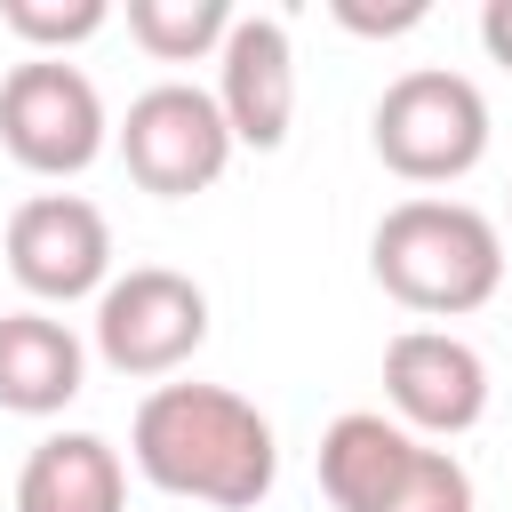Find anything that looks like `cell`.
Instances as JSON below:
<instances>
[{
    "mask_svg": "<svg viewBox=\"0 0 512 512\" xmlns=\"http://www.w3.org/2000/svg\"><path fill=\"white\" fill-rule=\"evenodd\" d=\"M208 344V288L168 264H128L96 296V360L112 376L160 384Z\"/></svg>",
    "mask_w": 512,
    "mask_h": 512,
    "instance_id": "obj_5",
    "label": "cell"
},
{
    "mask_svg": "<svg viewBox=\"0 0 512 512\" xmlns=\"http://www.w3.org/2000/svg\"><path fill=\"white\" fill-rule=\"evenodd\" d=\"M368 144L400 184H456L488 160V96L448 64H416L376 96Z\"/></svg>",
    "mask_w": 512,
    "mask_h": 512,
    "instance_id": "obj_4",
    "label": "cell"
},
{
    "mask_svg": "<svg viewBox=\"0 0 512 512\" xmlns=\"http://www.w3.org/2000/svg\"><path fill=\"white\" fill-rule=\"evenodd\" d=\"M384 400L416 440H456L488 416V360L448 328H400L384 344Z\"/></svg>",
    "mask_w": 512,
    "mask_h": 512,
    "instance_id": "obj_9",
    "label": "cell"
},
{
    "mask_svg": "<svg viewBox=\"0 0 512 512\" xmlns=\"http://www.w3.org/2000/svg\"><path fill=\"white\" fill-rule=\"evenodd\" d=\"M0 24H8L32 56H64V48L96 40V32L112 24V8H104V0H0Z\"/></svg>",
    "mask_w": 512,
    "mask_h": 512,
    "instance_id": "obj_14",
    "label": "cell"
},
{
    "mask_svg": "<svg viewBox=\"0 0 512 512\" xmlns=\"http://www.w3.org/2000/svg\"><path fill=\"white\" fill-rule=\"evenodd\" d=\"M232 16H240L232 0H128V40L152 64H200L224 48Z\"/></svg>",
    "mask_w": 512,
    "mask_h": 512,
    "instance_id": "obj_13",
    "label": "cell"
},
{
    "mask_svg": "<svg viewBox=\"0 0 512 512\" xmlns=\"http://www.w3.org/2000/svg\"><path fill=\"white\" fill-rule=\"evenodd\" d=\"M104 136H112V120H104V96H96V80L80 64L32 56V64H16L0 80V144H8L16 168L64 184V176L96 168Z\"/></svg>",
    "mask_w": 512,
    "mask_h": 512,
    "instance_id": "obj_6",
    "label": "cell"
},
{
    "mask_svg": "<svg viewBox=\"0 0 512 512\" xmlns=\"http://www.w3.org/2000/svg\"><path fill=\"white\" fill-rule=\"evenodd\" d=\"M336 24H344V32H368V40H392V32H416V24H424V0H400V8H360V0H336Z\"/></svg>",
    "mask_w": 512,
    "mask_h": 512,
    "instance_id": "obj_15",
    "label": "cell"
},
{
    "mask_svg": "<svg viewBox=\"0 0 512 512\" xmlns=\"http://www.w3.org/2000/svg\"><path fill=\"white\" fill-rule=\"evenodd\" d=\"M480 48L512 72V0H488V8H480Z\"/></svg>",
    "mask_w": 512,
    "mask_h": 512,
    "instance_id": "obj_16",
    "label": "cell"
},
{
    "mask_svg": "<svg viewBox=\"0 0 512 512\" xmlns=\"http://www.w3.org/2000/svg\"><path fill=\"white\" fill-rule=\"evenodd\" d=\"M216 112L232 128V152H280L296 128V48L280 16H232L224 48H216Z\"/></svg>",
    "mask_w": 512,
    "mask_h": 512,
    "instance_id": "obj_10",
    "label": "cell"
},
{
    "mask_svg": "<svg viewBox=\"0 0 512 512\" xmlns=\"http://www.w3.org/2000/svg\"><path fill=\"white\" fill-rule=\"evenodd\" d=\"M128 456L160 496H192L216 512H256L280 480L272 416L224 384H152L136 400Z\"/></svg>",
    "mask_w": 512,
    "mask_h": 512,
    "instance_id": "obj_1",
    "label": "cell"
},
{
    "mask_svg": "<svg viewBox=\"0 0 512 512\" xmlns=\"http://www.w3.org/2000/svg\"><path fill=\"white\" fill-rule=\"evenodd\" d=\"M128 464L104 432H48L16 472V512H120Z\"/></svg>",
    "mask_w": 512,
    "mask_h": 512,
    "instance_id": "obj_12",
    "label": "cell"
},
{
    "mask_svg": "<svg viewBox=\"0 0 512 512\" xmlns=\"http://www.w3.org/2000/svg\"><path fill=\"white\" fill-rule=\"evenodd\" d=\"M368 272L392 304H408L424 320H464L504 288V240L472 200L416 192V200L384 208V224L368 232Z\"/></svg>",
    "mask_w": 512,
    "mask_h": 512,
    "instance_id": "obj_2",
    "label": "cell"
},
{
    "mask_svg": "<svg viewBox=\"0 0 512 512\" xmlns=\"http://www.w3.org/2000/svg\"><path fill=\"white\" fill-rule=\"evenodd\" d=\"M88 392V344L56 312H0V408L8 416H64Z\"/></svg>",
    "mask_w": 512,
    "mask_h": 512,
    "instance_id": "obj_11",
    "label": "cell"
},
{
    "mask_svg": "<svg viewBox=\"0 0 512 512\" xmlns=\"http://www.w3.org/2000/svg\"><path fill=\"white\" fill-rule=\"evenodd\" d=\"M320 488L336 512H472V472L384 408H344L320 432Z\"/></svg>",
    "mask_w": 512,
    "mask_h": 512,
    "instance_id": "obj_3",
    "label": "cell"
},
{
    "mask_svg": "<svg viewBox=\"0 0 512 512\" xmlns=\"http://www.w3.org/2000/svg\"><path fill=\"white\" fill-rule=\"evenodd\" d=\"M0 256H8V272H16L24 296L80 304V296H104V280H112V224L80 192H32L8 216Z\"/></svg>",
    "mask_w": 512,
    "mask_h": 512,
    "instance_id": "obj_8",
    "label": "cell"
},
{
    "mask_svg": "<svg viewBox=\"0 0 512 512\" xmlns=\"http://www.w3.org/2000/svg\"><path fill=\"white\" fill-rule=\"evenodd\" d=\"M112 136H120L128 176L152 200H192L232 168V128H224L216 96L192 88V80H160V88L128 96V120Z\"/></svg>",
    "mask_w": 512,
    "mask_h": 512,
    "instance_id": "obj_7",
    "label": "cell"
}]
</instances>
